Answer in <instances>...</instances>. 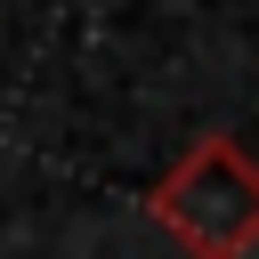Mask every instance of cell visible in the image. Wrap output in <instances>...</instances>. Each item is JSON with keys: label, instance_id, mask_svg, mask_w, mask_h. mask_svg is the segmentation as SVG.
<instances>
[{"label": "cell", "instance_id": "obj_1", "mask_svg": "<svg viewBox=\"0 0 259 259\" xmlns=\"http://www.w3.org/2000/svg\"><path fill=\"white\" fill-rule=\"evenodd\" d=\"M146 219L186 259H251L259 251V154L227 130H202L146 186Z\"/></svg>", "mask_w": 259, "mask_h": 259}]
</instances>
